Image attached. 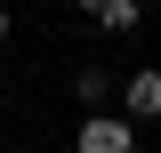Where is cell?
Segmentation results:
<instances>
[{
  "instance_id": "6da1fadb",
  "label": "cell",
  "mask_w": 161,
  "mask_h": 153,
  "mask_svg": "<svg viewBox=\"0 0 161 153\" xmlns=\"http://www.w3.org/2000/svg\"><path fill=\"white\" fill-rule=\"evenodd\" d=\"M80 153H137L129 113H89V121H80Z\"/></svg>"
},
{
  "instance_id": "7a4b0ae2",
  "label": "cell",
  "mask_w": 161,
  "mask_h": 153,
  "mask_svg": "<svg viewBox=\"0 0 161 153\" xmlns=\"http://www.w3.org/2000/svg\"><path fill=\"white\" fill-rule=\"evenodd\" d=\"M121 113H129V121H161V73H153V65L121 81Z\"/></svg>"
},
{
  "instance_id": "3957f363",
  "label": "cell",
  "mask_w": 161,
  "mask_h": 153,
  "mask_svg": "<svg viewBox=\"0 0 161 153\" xmlns=\"http://www.w3.org/2000/svg\"><path fill=\"white\" fill-rule=\"evenodd\" d=\"M73 97H80V113H113V73L80 65V73H73Z\"/></svg>"
},
{
  "instance_id": "277c9868",
  "label": "cell",
  "mask_w": 161,
  "mask_h": 153,
  "mask_svg": "<svg viewBox=\"0 0 161 153\" xmlns=\"http://www.w3.org/2000/svg\"><path fill=\"white\" fill-rule=\"evenodd\" d=\"M137 16H145L137 0H113V8H105V16H97V24H105V32H137Z\"/></svg>"
},
{
  "instance_id": "5b68a950",
  "label": "cell",
  "mask_w": 161,
  "mask_h": 153,
  "mask_svg": "<svg viewBox=\"0 0 161 153\" xmlns=\"http://www.w3.org/2000/svg\"><path fill=\"white\" fill-rule=\"evenodd\" d=\"M80 8H89V16H105V8H113V0H80Z\"/></svg>"
},
{
  "instance_id": "8992f818",
  "label": "cell",
  "mask_w": 161,
  "mask_h": 153,
  "mask_svg": "<svg viewBox=\"0 0 161 153\" xmlns=\"http://www.w3.org/2000/svg\"><path fill=\"white\" fill-rule=\"evenodd\" d=\"M0 40H8V8H0Z\"/></svg>"
}]
</instances>
